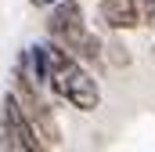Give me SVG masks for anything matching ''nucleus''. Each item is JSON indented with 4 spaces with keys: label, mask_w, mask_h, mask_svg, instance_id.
<instances>
[{
    "label": "nucleus",
    "mask_w": 155,
    "mask_h": 152,
    "mask_svg": "<svg viewBox=\"0 0 155 152\" xmlns=\"http://www.w3.org/2000/svg\"><path fill=\"white\" fill-rule=\"evenodd\" d=\"M134 7H137L141 26H155V0H134Z\"/></svg>",
    "instance_id": "0eeeda50"
},
{
    "label": "nucleus",
    "mask_w": 155,
    "mask_h": 152,
    "mask_svg": "<svg viewBox=\"0 0 155 152\" xmlns=\"http://www.w3.org/2000/svg\"><path fill=\"white\" fill-rule=\"evenodd\" d=\"M0 134L11 145V152H51V145L36 134V127L22 116L18 102L11 94H4V102H0Z\"/></svg>",
    "instance_id": "20e7f679"
},
{
    "label": "nucleus",
    "mask_w": 155,
    "mask_h": 152,
    "mask_svg": "<svg viewBox=\"0 0 155 152\" xmlns=\"http://www.w3.org/2000/svg\"><path fill=\"white\" fill-rule=\"evenodd\" d=\"M29 4H33V7H51L54 0H29Z\"/></svg>",
    "instance_id": "6e6552de"
},
{
    "label": "nucleus",
    "mask_w": 155,
    "mask_h": 152,
    "mask_svg": "<svg viewBox=\"0 0 155 152\" xmlns=\"http://www.w3.org/2000/svg\"><path fill=\"white\" fill-rule=\"evenodd\" d=\"M0 152H11V145L4 141V134H0Z\"/></svg>",
    "instance_id": "1a4fd4ad"
},
{
    "label": "nucleus",
    "mask_w": 155,
    "mask_h": 152,
    "mask_svg": "<svg viewBox=\"0 0 155 152\" xmlns=\"http://www.w3.org/2000/svg\"><path fill=\"white\" fill-rule=\"evenodd\" d=\"M47 40L61 43L72 58L101 62V36L87 26L79 0H54L47 7Z\"/></svg>",
    "instance_id": "f257e3e1"
},
{
    "label": "nucleus",
    "mask_w": 155,
    "mask_h": 152,
    "mask_svg": "<svg viewBox=\"0 0 155 152\" xmlns=\"http://www.w3.org/2000/svg\"><path fill=\"white\" fill-rule=\"evenodd\" d=\"M101 62H108V65H119V69H123V65H130V51H126V47H123V40H108V43H105V40H101Z\"/></svg>",
    "instance_id": "423d86ee"
},
{
    "label": "nucleus",
    "mask_w": 155,
    "mask_h": 152,
    "mask_svg": "<svg viewBox=\"0 0 155 152\" xmlns=\"http://www.w3.org/2000/svg\"><path fill=\"white\" fill-rule=\"evenodd\" d=\"M15 102H18V109H22V116L36 127V134L54 149V145H61V127H58V119H54V112H51V105H47V98L40 94V87L29 80L25 73H15L11 76V91H7Z\"/></svg>",
    "instance_id": "f03ea898"
},
{
    "label": "nucleus",
    "mask_w": 155,
    "mask_h": 152,
    "mask_svg": "<svg viewBox=\"0 0 155 152\" xmlns=\"http://www.w3.org/2000/svg\"><path fill=\"white\" fill-rule=\"evenodd\" d=\"M47 87H51L58 98H65L72 109H79V112H94V109L101 105V87H97L94 76L79 65V58H72L65 69H58V73L51 76Z\"/></svg>",
    "instance_id": "7ed1b4c3"
},
{
    "label": "nucleus",
    "mask_w": 155,
    "mask_h": 152,
    "mask_svg": "<svg viewBox=\"0 0 155 152\" xmlns=\"http://www.w3.org/2000/svg\"><path fill=\"white\" fill-rule=\"evenodd\" d=\"M101 22H105L108 29H116V33L137 29V26H141L134 0H101Z\"/></svg>",
    "instance_id": "39448f33"
}]
</instances>
